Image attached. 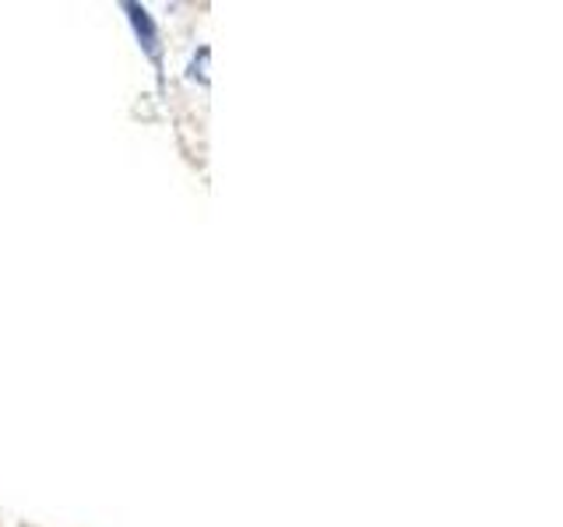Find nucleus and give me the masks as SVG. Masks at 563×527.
I'll list each match as a JSON object with an SVG mask.
<instances>
[{
	"label": "nucleus",
	"mask_w": 563,
	"mask_h": 527,
	"mask_svg": "<svg viewBox=\"0 0 563 527\" xmlns=\"http://www.w3.org/2000/svg\"><path fill=\"white\" fill-rule=\"evenodd\" d=\"M123 11H128V22L137 35V46L145 49V57L152 64L163 60V43H158V29H155V18L148 14L145 4H123Z\"/></svg>",
	"instance_id": "f257e3e1"
},
{
	"label": "nucleus",
	"mask_w": 563,
	"mask_h": 527,
	"mask_svg": "<svg viewBox=\"0 0 563 527\" xmlns=\"http://www.w3.org/2000/svg\"><path fill=\"white\" fill-rule=\"evenodd\" d=\"M208 60H211V49L208 46H198V53H194L190 64H187V78L208 85Z\"/></svg>",
	"instance_id": "f03ea898"
}]
</instances>
